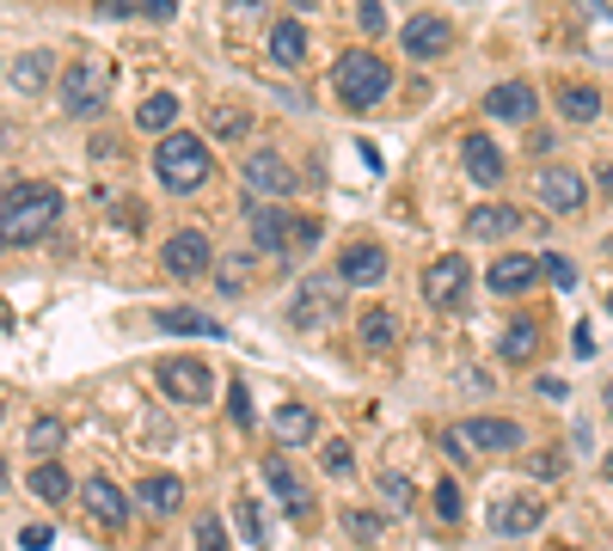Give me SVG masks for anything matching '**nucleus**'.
Returning a JSON list of instances; mask_svg holds the SVG:
<instances>
[{
  "mask_svg": "<svg viewBox=\"0 0 613 551\" xmlns=\"http://www.w3.org/2000/svg\"><path fill=\"white\" fill-rule=\"evenodd\" d=\"M270 429H277L282 447H301V441H313V435H320V417H313L306 405H282L277 417H270Z\"/></svg>",
  "mask_w": 613,
  "mask_h": 551,
  "instance_id": "nucleus-26",
  "label": "nucleus"
},
{
  "mask_svg": "<svg viewBox=\"0 0 613 551\" xmlns=\"http://www.w3.org/2000/svg\"><path fill=\"white\" fill-rule=\"evenodd\" d=\"M460 159H467V178L472 184H503V147L491 142V135H467V142H460Z\"/></svg>",
  "mask_w": 613,
  "mask_h": 551,
  "instance_id": "nucleus-18",
  "label": "nucleus"
},
{
  "mask_svg": "<svg viewBox=\"0 0 613 551\" xmlns=\"http://www.w3.org/2000/svg\"><path fill=\"white\" fill-rule=\"evenodd\" d=\"M0 423H7V405H0Z\"/></svg>",
  "mask_w": 613,
  "mask_h": 551,
  "instance_id": "nucleus-54",
  "label": "nucleus"
},
{
  "mask_svg": "<svg viewBox=\"0 0 613 551\" xmlns=\"http://www.w3.org/2000/svg\"><path fill=\"white\" fill-rule=\"evenodd\" d=\"M485 117L497 123H516V129H528L533 117H540V92L528 86V80H503V86L485 92Z\"/></svg>",
  "mask_w": 613,
  "mask_h": 551,
  "instance_id": "nucleus-11",
  "label": "nucleus"
},
{
  "mask_svg": "<svg viewBox=\"0 0 613 551\" xmlns=\"http://www.w3.org/2000/svg\"><path fill=\"white\" fill-rule=\"evenodd\" d=\"M337 276H344L350 289H374V282H387V251L374 246V239H356L337 258Z\"/></svg>",
  "mask_w": 613,
  "mask_h": 551,
  "instance_id": "nucleus-14",
  "label": "nucleus"
},
{
  "mask_svg": "<svg viewBox=\"0 0 613 551\" xmlns=\"http://www.w3.org/2000/svg\"><path fill=\"white\" fill-rule=\"evenodd\" d=\"M197 551H227V527H221V514H197Z\"/></svg>",
  "mask_w": 613,
  "mask_h": 551,
  "instance_id": "nucleus-40",
  "label": "nucleus"
},
{
  "mask_svg": "<svg viewBox=\"0 0 613 551\" xmlns=\"http://www.w3.org/2000/svg\"><path fill=\"white\" fill-rule=\"evenodd\" d=\"M533 197L547 202L552 215H576L589 202V178L576 166H540L533 171Z\"/></svg>",
  "mask_w": 613,
  "mask_h": 551,
  "instance_id": "nucleus-9",
  "label": "nucleus"
},
{
  "mask_svg": "<svg viewBox=\"0 0 613 551\" xmlns=\"http://www.w3.org/2000/svg\"><path fill=\"white\" fill-rule=\"evenodd\" d=\"M607 313H613V294H607Z\"/></svg>",
  "mask_w": 613,
  "mask_h": 551,
  "instance_id": "nucleus-55",
  "label": "nucleus"
},
{
  "mask_svg": "<svg viewBox=\"0 0 613 551\" xmlns=\"http://www.w3.org/2000/svg\"><path fill=\"white\" fill-rule=\"evenodd\" d=\"M160 393L166 398H178V405H209L215 398V374H209V362H190V355H166L160 367Z\"/></svg>",
  "mask_w": 613,
  "mask_h": 551,
  "instance_id": "nucleus-7",
  "label": "nucleus"
},
{
  "mask_svg": "<svg viewBox=\"0 0 613 551\" xmlns=\"http://www.w3.org/2000/svg\"><path fill=\"white\" fill-rule=\"evenodd\" d=\"M0 246H7V233H0Z\"/></svg>",
  "mask_w": 613,
  "mask_h": 551,
  "instance_id": "nucleus-56",
  "label": "nucleus"
},
{
  "mask_svg": "<svg viewBox=\"0 0 613 551\" xmlns=\"http://www.w3.org/2000/svg\"><path fill=\"white\" fill-rule=\"evenodd\" d=\"M381 497H387L393 514H405L417 502V490H412V478H405V472H381Z\"/></svg>",
  "mask_w": 613,
  "mask_h": 551,
  "instance_id": "nucleus-35",
  "label": "nucleus"
},
{
  "mask_svg": "<svg viewBox=\"0 0 613 551\" xmlns=\"http://www.w3.org/2000/svg\"><path fill=\"white\" fill-rule=\"evenodd\" d=\"M105 19H135V0H93Z\"/></svg>",
  "mask_w": 613,
  "mask_h": 551,
  "instance_id": "nucleus-49",
  "label": "nucleus"
},
{
  "mask_svg": "<svg viewBox=\"0 0 613 551\" xmlns=\"http://www.w3.org/2000/svg\"><path fill=\"white\" fill-rule=\"evenodd\" d=\"M393 337H399V319H393V306H368V313H362V350H368V355H387Z\"/></svg>",
  "mask_w": 613,
  "mask_h": 551,
  "instance_id": "nucleus-28",
  "label": "nucleus"
},
{
  "mask_svg": "<svg viewBox=\"0 0 613 551\" xmlns=\"http://www.w3.org/2000/svg\"><path fill=\"white\" fill-rule=\"evenodd\" d=\"M429 502H436V521L441 527H454L460 514H467V509H460V485H454V478H441V485L429 490Z\"/></svg>",
  "mask_w": 613,
  "mask_h": 551,
  "instance_id": "nucleus-34",
  "label": "nucleus"
},
{
  "mask_svg": "<svg viewBox=\"0 0 613 551\" xmlns=\"http://www.w3.org/2000/svg\"><path fill=\"white\" fill-rule=\"evenodd\" d=\"M154 325L173 331V337H221V325H215L209 313H197V306H160Z\"/></svg>",
  "mask_w": 613,
  "mask_h": 551,
  "instance_id": "nucleus-22",
  "label": "nucleus"
},
{
  "mask_svg": "<svg viewBox=\"0 0 613 551\" xmlns=\"http://www.w3.org/2000/svg\"><path fill=\"white\" fill-rule=\"evenodd\" d=\"M607 478H613V454H607Z\"/></svg>",
  "mask_w": 613,
  "mask_h": 551,
  "instance_id": "nucleus-53",
  "label": "nucleus"
},
{
  "mask_svg": "<svg viewBox=\"0 0 613 551\" xmlns=\"http://www.w3.org/2000/svg\"><path fill=\"white\" fill-rule=\"evenodd\" d=\"M516 227H521V215L503 209V202H485V209L467 215V233H472V239H509Z\"/></svg>",
  "mask_w": 613,
  "mask_h": 551,
  "instance_id": "nucleus-27",
  "label": "nucleus"
},
{
  "mask_svg": "<svg viewBox=\"0 0 613 551\" xmlns=\"http://www.w3.org/2000/svg\"><path fill=\"white\" fill-rule=\"evenodd\" d=\"M246 251H233V258H221V270H215V282H221V294H240L246 289Z\"/></svg>",
  "mask_w": 613,
  "mask_h": 551,
  "instance_id": "nucleus-38",
  "label": "nucleus"
},
{
  "mask_svg": "<svg viewBox=\"0 0 613 551\" xmlns=\"http://www.w3.org/2000/svg\"><path fill=\"white\" fill-rule=\"evenodd\" d=\"M270 62H277V67H301V62H306V31H301V19H277V25H270Z\"/></svg>",
  "mask_w": 613,
  "mask_h": 551,
  "instance_id": "nucleus-25",
  "label": "nucleus"
},
{
  "mask_svg": "<svg viewBox=\"0 0 613 551\" xmlns=\"http://www.w3.org/2000/svg\"><path fill=\"white\" fill-rule=\"evenodd\" d=\"M559 117L564 123H595L601 117V92L589 80H564L559 86Z\"/></svg>",
  "mask_w": 613,
  "mask_h": 551,
  "instance_id": "nucleus-24",
  "label": "nucleus"
},
{
  "mask_svg": "<svg viewBox=\"0 0 613 551\" xmlns=\"http://www.w3.org/2000/svg\"><path fill=\"white\" fill-rule=\"evenodd\" d=\"M264 478H270V490H277V497H282V509H289V521H313V509H320V502H313V490H306L301 478H294L289 454H270V459H264Z\"/></svg>",
  "mask_w": 613,
  "mask_h": 551,
  "instance_id": "nucleus-13",
  "label": "nucleus"
},
{
  "mask_svg": "<svg viewBox=\"0 0 613 551\" xmlns=\"http://www.w3.org/2000/svg\"><path fill=\"white\" fill-rule=\"evenodd\" d=\"M467 282H472L467 258H460V251H441V258L424 270V301L441 306V313H454V306L467 301Z\"/></svg>",
  "mask_w": 613,
  "mask_h": 551,
  "instance_id": "nucleus-10",
  "label": "nucleus"
},
{
  "mask_svg": "<svg viewBox=\"0 0 613 551\" xmlns=\"http://www.w3.org/2000/svg\"><path fill=\"white\" fill-rule=\"evenodd\" d=\"M467 435H472V447H479V454H516V447L528 441V429H521V423H509V417H472Z\"/></svg>",
  "mask_w": 613,
  "mask_h": 551,
  "instance_id": "nucleus-19",
  "label": "nucleus"
},
{
  "mask_svg": "<svg viewBox=\"0 0 613 551\" xmlns=\"http://www.w3.org/2000/svg\"><path fill=\"white\" fill-rule=\"evenodd\" d=\"M173 117H178V98H173V92H154V98H142V111H135V129L166 135V129H173Z\"/></svg>",
  "mask_w": 613,
  "mask_h": 551,
  "instance_id": "nucleus-29",
  "label": "nucleus"
},
{
  "mask_svg": "<svg viewBox=\"0 0 613 551\" xmlns=\"http://www.w3.org/2000/svg\"><path fill=\"white\" fill-rule=\"evenodd\" d=\"M356 25L368 31V38H381V31L393 25V19H387V7H381V0H356Z\"/></svg>",
  "mask_w": 613,
  "mask_h": 551,
  "instance_id": "nucleus-42",
  "label": "nucleus"
},
{
  "mask_svg": "<svg viewBox=\"0 0 613 551\" xmlns=\"http://www.w3.org/2000/svg\"><path fill=\"white\" fill-rule=\"evenodd\" d=\"M111 62H74L62 74V111L67 117H81V123H93L98 111L111 105Z\"/></svg>",
  "mask_w": 613,
  "mask_h": 551,
  "instance_id": "nucleus-4",
  "label": "nucleus"
},
{
  "mask_svg": "<svg viewBox=\"0 0 613 551\" xmlns=\"http://www.w3.org/2000/svg\"><path fill=\"white\" fill-rule=\"evenodd\" d=\"M25 441H31V454H55V441H62V423H55V417H38Z\"/></svg>",
  "mask_w": 613,
  "mask_h": 551,
  "instance_id": "nucleus-41",
  "label": "nucleus"
},
{
  "mask_svg": "<svg viewBox=\"0 0 613 551\" xmlns=\"http://www.w3.org/2000/svg\"><path fill=\"white\" fill-rule=\"evenodd\" d=\"M81 497H86V514H93L98 527H111V533H117V527H129V497H123L111 478H86Z\"/></svg>",
  "mask_w": 613,
  "mask_h": 551,
  "instance_id": "nucleus-16",
  "label": "nucleus"
},
{
  "mask_svg": "<svg viewBox=\"0 0 613 551\" xmlns=\"http://www.w3.org/2000/svg\"><path fill=\"white\" fill-rule=\"evenodd\" d=\"M320 466H325V478H350V472H356V454H350L344 441H325Z\"/></svg>",
  "mask_w": 613,
  "mask_h": 551,
  "instance_id": "nucleus-39",
  "label": "nucleus"
},
{
  "mask_svg": "<svg viewBox=\"0 0 613 551\" xmlns=\"http://www.w3.org/2000/svg\"><path fill=\"white\" fill-rule=\"evenodd\" d=\"M50 527H25V533H19V545H25V551H50Z\"/></svg>",
  "mask_w": 613,
  "mask_h": 551,
  "instance_id": "nucleus-48",
  "label": "nucleus"
},
{
  "mask_svg": "<svg viewBox=\"0 0 613 551\" xmlns=\"http://www.w3.org/2000/svg\"><path fill=\"white\" fill-rule=\"evenodd\" d=\"M270 13V0H227V19H240V25H258Z\"/></svg>",
  "mask_w": 613,
  "mask_h": 551,
  "instance_id": "nucleus-44",
  "label": "nucleus"
},
{
  "mask_svg": "<svg viewBox=\"0 0 613 551\" xmlns=\"http://www.w3.org/2000/svg\"><path fill=\"white\" fill-rule=\"evenodd\" d=\"M332 86H337V98H344L350 111H368V105H381L393 92V67L381 62V55H368V50H344L332 62Z\"/></svg>",
  "mask_w": 613,
  "mask_h": 551,
  "instance_id": "nucleus-3",
  "label": "nucleus"
},
{
  "mask_svg": "<svg viewBox=\"0 0 613 551\" xmlns=\"http://www.w3.org/2000/svg\"><path fill=\"white\" fill-rule=\"evenodd\" d=\"M135 502H142L147 514H178V509H185V485H178L173 472H154V478H142Z\"/></svg>",
  "mask_w": 613,
  "mask_h": 551,
  "instance_id": "nucleus-20",
  "label": "nucleus"
},
{
  "mask_svg": "<svg viewBox=\"0 0 613 551\" xmlns=\"http://www.w3.org/2000/svg\"><path fill=\"white\" fill-rule=\"evenodd\" d=\"M344 527L356 539H381V521H374V514H362V509H344Z\"/></svg>",
  "mask_w": 613,
  "mask_h": 551,
  "instance_id": "nucleus-47",
  "label": "nucleus"
},
{
  "mask_svg": "<svg viewBox=\"0 0 613 551\" xmlns=\"http://www.w3.org/2000/svg\"><path fill=\"white\" fill-rule=\"evenodd\" d=\"M135 13H142L147 25H166V19L178 13V0H135Z\"/></svg>",
  "mask_w": 613,
  "mask_h": 551,
  "instance_id": "nucleus-46",
  "label": "nucleus"
},
{
  "mask_svg": "<svg viewBox=\"0 0 613 551\" xmlns=\"http://www.w3.org/2000/svg\"><path fill=\"white\" fill-rule=\"evenodd\" d=\"M399 43H405L412 62H436V55L454 43V31H448V19H441V13H412V19H405V31H399Z\"/></svg>",
  "mask_w": 613,
  "mask_h": 551,
  "instance_id": "nucleus-12",
  "label": "nucleus"
},
{
  "mask_svg": "<svg viewBox=\"0 0 613 551\" xmlns=\"http://www.w3.org/2000/svg\"><path fill=\"white\" fill-rule=\"evenodd\" d=\"M31 497L38 502H62L67 497V472L55 466V459H38V466H31Z\"/></svg>",
  "mask_w": 613,
  "mask_h": 551,
  "instance_id": "nucleus-31",
  "label": "nucleus"
},
{
  "mask_svg": "<svg viewBox=\"0 0 613 551\" xmlns=\"http://www.w3.org/2000/svg\"><path fill=\"white\" fill-rule=\"evenodd\" d=\"M441 454H454V459H467V454H472V435H467V423H454V429H441Z\"/></svg>",
  "mask_w": 613,
  "mask_h": 551,
  "instance_id": "nucleus-45",
  "label": "nucleus"
},
{
  "mask_svg": "<svg viewBox=\"0 0 613 551\" xmlns=\"http://www.w3.org/2000/svg\"><path fill=\"white\" fill-rule=\"evenodd\" d=\"M344 294H350V282L344 276H306L301 289H294V301H289V325L294 331H320L332 313H344Z\"/></svg>",
  "mask_w": 613,
  "mask_h": 551,
  "instance_id": "nucleus-5",
  "label": "nucleus"
},
{
  "mask_svg": "<svg viewBox=\"0 0 613 551\" xmlns=\"http://www.w3.org/2000/svg\"><path fill=\"white\" fill-rule=\"evenodd\" d=\"M289 227H294V215L282 209L277 197H252L246 202V233H252V251L258 258H289Z\"/></svg>",
  "mask_w": 613,
  "mask_h": 551,
  "instance_id": "nucleus-6",
  "label": "nucleus"
},
{
  "mask_svg": "<svg viewBox=\"0 0 613 551\" xmlns=\"http://www.w3.org/2000/svg\"><path fill=\"white\" fill-rule=\"evenodd\" d=\"M233 527H240L246 551H264V545H270V533H264V509H258V497H240V502H233Z\"/></svg>",
  "mask_w": 613,
  "mask_h": 551,
  "instance_id": "nucleus-30",
  "label": "nucleus"
},
{
  "mask_svg": "<svg viewBox=\"0 0 613 551\" xmlns=\"http://www.w3.org/2000/svg\"><path fill=\"white\" fill-rule=\"evenodd\" d=\"M313 246H320V215H294V227H289V258H282V263H301Z\"/></svg>",
  "mask_w": 613,
  "mask_h": 551,
  "instance_id": "nucleus-33",
  "label": "nucleus"
},
{
  "mask_svg": "<svg viewBox=\"0 0 613 551\" xmlns=\"http://www.w3.org/2000/svg\"><path fill=\"white\" fill-rule=\"evenodd\" d=\"M43 80H50V55H43V50H31V55H19V62H13V86L19 92H43Z\"/></svg>",
  "mask_w": 613,
  "mask_h": 551,
  "instance_id": "nucleus-32",
  "label": "nucleus"
},
{
  "mask_svg": "<svg viewBox=\"0 0 613 551\" xmlns=\"http://www.w3.org/2000/svg\"><path fill=\"white\" fill-rule=\"evenodd\" d=\"M540 521H547V502H533V497H509L491 509V533H503V539L540 533Z\"/></svg>",
  "mask_w": 613,
  "mask_h": 551,
  "instance_id": "nucleus-17",
  "label": "nucleus"
},
{
  "mask_svg": "<svg viewBox=\"0 0 613 551\" xmlns=\"http://www.w3.org/2000/svg\"><path fill=\"white\" fill-rule=\"evenodd\" d=\"M154 171H160V184H166V190H178V197H185V190H202L209 171H215L209 142L190 135V129H166L160 147H154Z\"/></svg>",
  "mask_w": 613,
  "mask_h": 551,
  "instance_id": "nucleus-2",
  "label": "nucleus"
},
{
  "mask_svg": "<svg viewBox=\"0 0 613 551\" xmlns=\"http://www.w3.org/2000/svg\"><path fill=\"white\" fill-rule=\"evenodd\" d=\"M240 171H246V190H252V197H289L294 190V166L282 154H252Z\"/></svg>",
  "mask_w": 613,
  "mask_h": 551,
  "instance_id": "nucleus-15",
  "label": "nucleus"
},
{
  "mask_svg": "<svg viewBox=\"0 0 613 551\" xmlns=\"http://www.w3.org/2000/svg\"><path fill=\"white\" fill-rule=\"evenodd\" d=\"M497 355L503 362H533L540 355V319H509L503 337H497Z\"/></svg>",
  "mask_w": 613,
  "mask_h": 551,
  "instance_id": "nucleus-23",
  "label": "nucleus"
},
{
  "mask_svg": "<svg viewBox=\"0 0 613 551\" xmlns=\"http://www.w3.org/2000/svg\"><path fill=\"white\" fill-rule=\"evenodd\" d=\"M252 129V117H246V111H233V105H221L209 117V135H221V142H233V135H246Z\"/></svg>",
  "mask_w": 613,
  "mask_h": 551,
  "instance_id": "nucleus-36",
  "label": "nucleus"
},
{
  "mask_svg": "<svg viewBox=\"0 0 613 551\" xmlns=\"http://www.w3.org/2000/svg\"><path fill=\"white\" fill-rule=\"evenodd\" d=\"M601 405H607V417H613V381H607V393H601Z\"/></svg>",
  "mask_w": 613,
  "mask_h": 551,
  "instance_id": "nucleus-50",
  "label": "nucleus"
},
{
  "mask_svg": "<svg viewBox=\"0 0 613 551\" xmlns=\"http://www.w3.org/2000/svg\"><path fill=\"white\" fill-rule=\"evenodd\" d=\"M294 7H301V13H313V7H320V0H294Z\"/></svg>",
  "mask_w": 613,
  "mask_h": 551,
  "instance_id": "nucleus-51",
  "label": "nucleus"
},
{
  "mask_svg": "<svg viewBox=\"0 0 613 551\" xmlns=\"http://www.w3.org/2000/svg\"><path fill=\"white\" fill-rule=\"evenodd\" d=\"M227 417L240 423V429H252V423H258V410H252V393H246V381H233V386H227Z\"/></svg>",
  "mask_w": 613,
  "mask_h": 551,
  "instance_id": "nucleus-37",
  "label": "nucleus"
},
{
  "mask_svg": "<svg viewBox=\"0 0 613 551\" xmlns=\"http://www.w3.org/2000/svg\"><path fill=\"white\" fill-rule=\"evenodd\" d=\"M0 497H7V459H0Z\"/></svg>",
  "mask_w": 613,
  "mask_h": 551,
  "instance_id": "nucleus-52",
  "label": "nucleus"
},
{
  "mask_svg": "<svg viewBox=\"0 0 613 551\" xmlns=\"http://www.w3.org/2000/svg\"><path fill=\"white\" fill-rule=\"evenodd\" d=\"M62 221V190L55 184H7L0 190V233L7 246H38L50 239V227Z\"/></svg>",
  "mask_w": 613,
  "mask_h": 551,
  "instance_id": "nucleus-1",
  "label": "nucleus"
},
{
  "mask_svg": "<svg viewBox=\"0 0 613 551\" xmlns=\"http://www.w3.org/2000/svg\"><path fill=\"white\" fill-rule=\"evenodd\" d=\"M533 276H540V258L509 251V258L491 263V294H521V289H533Z\"/></svg>",
  "mask_w": 613,
  "mask_h": 551,
  "instance_id": "nucleus-21",
  "label": "nucleus"
},
{
  "mask_svg": "<svg viewBox=\"0 0 613 551\" xmlns=\"http://www.w3.org/2000/svg\"><path fill=\"white\" fill-rule=\"evenodd\" d=\"M540 263H547V276H552V282H559V289H576V263L564 258V251H547V258H540Z\"/></svg>",
  "mask_w": 613,
  "mask_h": 551,
  "instance_id": "nucleus-43",
  "label": "nucleus"
},
{
  "mask_svg": "<svg viewBox=\"0 0 613 551\" xmlns=\"http://www.w3.org/2000/svg\"><path fill=\"white\" fill-rule=\"evenodd\" d=\"M160 263H166V276H173V282H197V276H209V270H215V246H209V233H197V227L173 233V239L160 246Z\"/></svg>",
  "mask_w": 613,
  "mask_h": 551,
  "instance_id": "nucleus-8",
  "label": "nucleus"
}]
</instances>
